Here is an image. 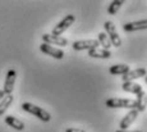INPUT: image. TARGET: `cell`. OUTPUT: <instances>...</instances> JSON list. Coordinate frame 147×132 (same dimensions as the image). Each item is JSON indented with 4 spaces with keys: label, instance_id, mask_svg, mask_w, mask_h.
<instances>
[{
    "label": "cell",
    "instance_id": "obj_1",
    "mask_svg": "<svg viewBox=\"0 0 147 132\" xmlns=\"http://www.w3.org/2000/svg\"><path fill=\"white\" fill-rule=\"evenodd\" d=\"M105 105L107 108H127V109H134L138 113L140 112H143L145 109H142L138 103L136 102V99H123V97H111V99H107Z\"/></svg>",
    "mask_w": 147,
    "mask_h": 132
},
{
    "label": "cell",
    "instance_id": "obj_2",
    "mask_svg": "<svg viewBox=\"0 0 147 132\" xmlns=\"http://www.w3.org/2000/svg\"><path fill=\"white\" fill-rule=\"evenodd\" d=\"M21 106H22V109H23L24 112H27V113L37 117L40 120H42V122H49V120L51 119L50 113L45 110L44 108H41V106H37V105L31 104V103H22Z\"/></svg>",
    "mask_w": 147,
    "mask_h": 132
},
{
    "label": "cell",
    "instance_id": "obj_3",
    "mask_svg": "<svg viewBox=\"0 0 147 132\" xmlns=\"http://www.w3.org/2000/svg\"><path fill=\"white\" fill-rule=\"evenodd\" d=\"M104 28H105V32H106V36L109 37L110 43H111V46H115V47H120L121 46V39L118 33L117 28H115V24L113 23L111 21H106L104 23Z\"/></svg>",
    "mask_w": 147,
    "mask_h": 132
},
{
    "label": "cell",
    "instance_id": "obj_4",
    "mask_svg": "<svg viewBox=\"0 0 147 132\" xmlns=\"http://www.w3.org/2000/svg\"><path fill=\"white\" fill-rule=\"evenodd\" d=\"M74 21H76L74 16H73V14H68L67 17H64V18L61 19V21L59 22L58 24H55V27L53 28L51 35H54V36H60L61 33H64L70 26H72L73 23H74Z\"/></svg>",
    "mask_w": 147,
    "mask_h": 132
},
{
    "label": "cell",
    "instance_id": "obj_5",
    "mask_svg": "<svg viewBox=\"0 0 147 132\" xmlns=\"http://www.w3.org/2000/svg\"><path fill=\"white\" fill-rule=\"evenodd\" d=\"M16 80H17V72L16 69H9L5 77V82H4V87H3V92L5 95H10L14 90V85H16Z\"/></svg>",
    "mask_w": 147,
    "mask_h": 132
},
{
    "label": "cell",
    "instance_id": "obj_6",
    "mask_svg": "<svg viewBox=\"0 0 147 132\" xmlns=\"http://www.w3.org/2000/svg\"><path fill=\"white\" fill-rule=\"evenodd\" d=\"M42 41L44 44L47 45H58V46H67L68 40L65 37H61V36H54L51 33H44L42 35Z\"/></svg>",
    "mask_w": 147,
    "mask_h": 132
},
{
    "label": "cell",
    "instance_id": "obj_7",
    "mask_svg": "<svg viewBox=\"0 0 147 132\" xmlns=\"http://www.w3.org/2000/svg\"><path fill=\"white\" fill-rule=\"evenodd\" d=\"M40 50L44 54L49 55V57H53L55 59H63L64 58V51L61 49H58V47H54L51 45H47L42 43L40 45Z\"/></svg>",
    "mask_w": 147,
    "mask_h": 132
},
{
    "label": "cell",
    "instance_id": "obj_8",
    "mask_svg": "<svg viewBox=\"0 0 147 132\" xmlns=\"http://www.w3.org/2000/svg\"><path fill=\"white\" fill-rule=\"evenodd\" d=\"M72 47L77 51L81 50H91L95 47H98V41L97 40H80V41H74L72 44Z\"/></svg>",
    "mask_w": 147,
    "mask_h": 132
},
{
    "label": "cell",
    "instance_id": "obj_9",
    "mask_svg": "<svg viewBox=\"0 0 147 132\" xmlns=\"http://www.w3.org/2000/svg\"><path fill=\"white\" fill-rule=\"evenodd\" d=\"M147 28V21L142 19V21H136V22H129V23L123 24V30L125 32H134V31H142Z\"/></svg>",
    "mask_w": 147,
    "mask_h": 132
},
{
    "label": "cell",
    "instance_id": "obj_10",
    "mask_svg": "<svg viewBox=\"0 0 147 132\" xmlns=\"http://www.w3.org/2000/svg\"><path fill=\"white\" fill-rule=\"evenodd\" d=\"M146 76V69L145 68H137L134 71H129L128 73L123 76V82H133L137 78H141Z\"/></svg>",
    "mask_w": 147,
    "mask_h": 132
},
{
    "label": "cell",
    "instance_id": "obj_11",
    "mask_svg": "<svg viewBox=\"0 0 147 132\" xmlns=\"http://www.w3.org/2000/svg\"><path fill=\"white\" fill-rule=\"evenodd\" d=\"M137 117H138V112L137 110H134V109L129 110L128 113L124 116L123 119H121V122H120V130H127V128H128L129 126H131L132 123L134 122Z\"/></svg>",
    "mask_w": 147,
    "mask_h": 132
},
{
    "label": "cell",
    "instance_id": "obj_12",
    "mask_svg": "<svg viewBox=\"0 0 147 132\" xmlns=\"http://www.w3.org/2000/svg\"><path fill=\"white\" fill-rule=\"evenodd\" d=\"M121 89H123V91H125V92L134 94L136 96H137V95H140L141 92H143L142 86L138 85V83H136V82H123Z\"/></svg>",
    "mask_w": 147,
    "mask_h": 132
},
{
    "label": "cell",
    "instance_id": "obj_13",
    "mask_svg": "<svg viewBox=\"0 0 147 132\" xmlns=\"http://www.w3.org/2000/svg\"><path fill=\"white\" fill-rule=\"evenodd\" d=\"M5 123H7L9 127L14 128V130L17 131H23L24 130V123L22 122L21 119H18V118L13 117V116H7L5 117Z\"/></svg>",
    "mask_w": 147,
    "mask_h": 132
},
{
    "label": "cell",
    "instance_id": "obj_14",
    "mask_svg": "<svg viewBox=\"0 0 147 132\" xmlns=\"http://www.w3.org/2000/svg\"><path fill=\"white\" fill-rule=\"evenodd\" d=\"M88 55L91 58H98V59H109L111 57V53L109 50L105 49H98V47H95V49L88 50Z\"/></svg>",
    "mask_w": 147,
    "mask_h": 132
},
{
    "label": "cell",
    "instance_id": "obj_15",
    "mask_svg": "<svg viewBox=\"0 0 147 132\" xmlns=\"http://www.w3.org/2000/svg\"><path fill=\"white\" fill-rule=\"evenodd\" d=\"M131 71L129 69V66H127V64H114V66H111L109 68V72L111 74H125L128 73V72Z\"/></svg>",
    "mask_w": 147,
    "mask_h": 132
},
{
    "label": "cell",
    "instance_id": "obj_16",
    "mask_svg": "<svg viewBox=\"0 0 147 132\" xmlns=\"http://www.w3.org/2000/svg\"><path fill=\"white\" fill-rule=\"evenodd\" d=\"M13 100H14V97H13L12 94L5 95V96L1 99V102H0V117L5 114V112H7V109L10 106V104L13 103Z\"/></svg>",
    "mask_w": 147,
    "mask_h": 132
},
{
    "label": "cell",
    "instance_id": "obj_17",
    "mask_svg": "<svg viewBox=\"0 0 147 132\" xmlns=\"http://www.w3.org/2000/svg\"><path fill=\"white\" fill-rule=\"evenodd\" d=\"M123 4H124L123 0H113V1L110 3L109 8H107V13H109L110 16H115L118 12H119V9L121 8Z\"/></svg>",
    "mask_w": 147,
    "mask_h": 132
},
{
    "label": "cell",
    "instance_id": "obj_18",
    "mask_svg": "<svg viewBox=\"0 0 147 132\" xmlns=\"http://www.w3.org/2000/svg\"><path fill=\"white\" fill-rule=\"evenodd\" d=\"M97 41H98V45H101V46H102V49H105V50H109V47L111 46V43H110L109 37L106 36L105 32H100V33H98Z\"/></svg>",
    "mask_w": 147,
    "mask_h": 132
},
{
    "label": "cell",
    "instance_id": "obj_19",
    "mask_svg": "<svg viewBox=\"0 0 147 132\" xmlns=\"http://www.w3.org/2000/svg\"><path fill=\"white\" fill-rule=\"evenodd\" d=\"M65 132H86L83 128H78V127H69L67 128Z\"/></svg>",
    "mask_w": 147,
    "mask_h": 132
},
{
    "label": "cell",
    "instance_id": "obj_20",
    "mask_svg": "<svg viewBox=\"0 0 147 132\" xmlns=\"http://www.w3.org/2000/svg\"><path fill=\"white\" fill-rule=\"evenodd\" d=\"M115 132H141V131H128V130H119V131H115Z\"/></svg>",
    "mask_w": 147,
    "mask_h": 132
},
{
    "label": "cell",
    "instance_id": "obj_21",
    "mask_svg": "<svg viewBox=\"0 0 147 132\" xmlns=\"http://www.w3.org/2000/svg\"><path fill=\"white\" fill-rule=\"evenodd\" d=\"M4 96H5V94L3 92V90H0V102H1V99H3Z\"/></svg>",
    "mask_w": 147,
    "mask_h": 132
}]
</instances>
